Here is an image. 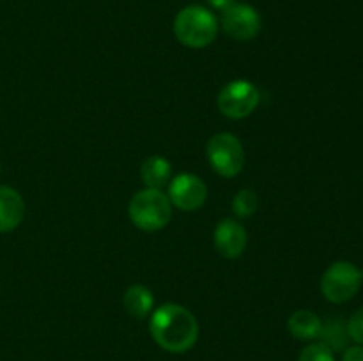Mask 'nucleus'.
<instances>
[{
    "label": "nucleus",
    "mask_w": 363,
    "mask_h": 361,
    "mask_svg": "<svg viewBox=\"0 0 363 361\" xmlns=\"http://www.w3.org/2000/svg\"><path fill=\"white\" fill-rule=\"evenodd\" d=\"M149 331L163 350L183 354L197 343L199 322L188 308L177 303H165L151 314Z\"/></svg>",
    "instance_id": "f257e3e1"
},
{
    "label": "nucleus",
    "mask_w": 363,
    "mask_h": 361,
    "mask_svg": "<svg viewBox=\"0 0 363 361\" xmlns=\"http://www.w3.org/2000/svg\"><path fill=\"white\" fill-rule=\"evenodd\" d=\"M174 34L188 48H206L218 34V20L202 6H188L174 20Z\"/></svg>",
    "instance_id": "f03ea898"
},
{
    "label": "nucleus",
    "mask_w": 363,
    "mask_h": 361,
    "mask_svg": "<svg viewBox=\"0 0 363 361\" xmlns=\"http://www.w3.org/2000/svg\"><path fill=\"white\" fill-rule=\"evenodd\" d=\"M130 219L144 232H156L169 225L172 218V204L163 190L144 188L130 200Z\"/></svg>",
    "instance_id": "7ed1b4c3"
},
{
    "label": "nucleus",
    "mask_w": 363,
    "mask_h": 361,
    "mask_svg": "<svg viewBox=\"0 0 363 361\" xmlns=\"http://www.w3.org/2000/svg\"><path fill=\"white\" fill-rule=\"evenodd\" d=\"M206 156H208V161L213 170L227 179L236 177L245 166L243 144L236 134L227 133V131L216 133L215 137L209 138Z\"/></svg>",
    "instance_id": "20e7f679"
},
{
    "label": "nucleus",
    "mask_w": 363,
    "mask_h": 361,
    "mask_svg": "<svg viewBox=\"0 0 363 361\" xmlns=\"http://www.w3.org/2000/svg\"><path fill=\"white\" fill-rule=\"evenodd\" d=\"M362 271L346 260L335 262L325 271L321 278V290L332 303H346L360 290Z\"/></svg>",
    "instance_id": "39448f33"
},
{
    "label": "nucleus",
    "mask_w": 363,
    "mask_h": 361,
    "mask_svg": "<svg viewBox=\"0 0 363 361\" xmlns=\"http://www.w3.org/2000/svg\"><path fill=\"white\" fill-rule=\"evenodd\" d=\"M261 101V92L252 81L233 80L220 91L218 110L229 119H245L255 112Z\"/></svg>",
    "instance_id": "423d86ee"
},
{
    "label": "nucleus",
    "mask_w": 363,
    "mask_h": 361,
    "mask_svg": "<svg viewBox=\"0 0 363 361\" xmlns=\"http://www.w3.org/2000/svg\"><path fill=\"white\" fill-rule=\"evenodd\" d=\"M169 197L170 204L181 211H197L206 204L208 198V186L204 180L195 173H179L169 183Z\"/></svg>",
    "instance_id": "0eeeda50"
},
{
    "label": "nucleus",
    "mask_w": 363,
    "mask_h": 361,
    "mask_svg": "<svg viewBox=\"0 0 363 361\" xmlns=\"http://www.w3.org/2000/svg\"><path fill=\"white\" fill-rule=\"evenodd\" d=\"M223 32L236 41H248L261 32V16L248 4H233L222 11Z\"/></svg>",
    "instance_id": "6e6552de"
},
{
    "label": "nucleus",
    "mask_w": 363,
    "mask_h": 361,
    "mask_svg": "<svg viewBox=\"0 0 363 361\" xmlns=\"http://www.w3.org/2000/svg\"><path fill=\"white\" fill-rule=\"evenodd\" d=\"M247 230L236 219L225 218L218 222L215 229V248L222 257L238 258L247 248Z\"/></svg>",
    "instance_id": "1a4fd4ad"
},
{
    "label": "nucleus",
    "mask_w": 363,
    "mask_h": 361,
    "mask_svg": "<svg viewBox=\"0 0 363 361\" xmlns=\"http://www.w3.org/2000/svg\"><path fill=\"white\" fill-rule=\"evenodd\" d=\"M25 218V202L16 190L0 186V232H11Z\"/></svg>",
    "instance_id": "9d476101"
},
{
    "label": "nucleus",
    "mask_w": 363,
    "mask_h": 361,
    "mask_svg": "<svg viewBox=\"0 0 363 361\" xmlns=\"http://www.w3.org/2000/svg\"><path fill=\"white\" fill-rule=\"evenodd\" d=\"M142 183L145 188H152V190H163L169 186L170 179H172V165L163 156H149L140 168Z\"/></svg>",
    "instance_id": "9b49d317"
},
{
    "label": "nucleus",
    "mask_w": 363,
    "mask_h": 361,
    "mask_svg": "<svg viewBox=\"0 0 363 361\" xmlns=\"http://www.w3.org/2000/svg\"><path fill=\"white\" fill-rule=\"evenodd\" d=\"M323 321L311 310H296L287 321V329L298 340H315L321 333Z\"/></svg>",
    "instance_id": "f8f14e48"
},
{
    "label": "nucleus",
    "mask_w": 363,
    "mask_h": 361,
    "mask_svg": "<svg viewBox=\"0 0 363 361\" xmlns=\"http://www.w3.org/2000/svg\"><path fill=\"white\" fill-rule=\"evenodd\" d=\"M123 304L128 314L135 319H145L152 314L155 308V297L152 292L144 285H131L124 292Z\"/></svg>",
    "instance_id": "ddd939ff"
},
{
    "label": "nucleus",
    "mask_w": 363,
    "mask_h": 361,
    "mask_svg": "<svg viewBox=\"0 0 363 361\" xmlns=\"http://www.w3.org/2000/svg\"><path fill=\"white\" fill-rule=\"evenodd\" d=\"M321 343H325L330 350H346L350 343V333H347V324L342 319L332 317L323 322L321 333H319Z\"/></svg>",
    "instance_id": "4468645a"
},
{
    "label": "nucleus",
    "mask_w": 363,
    "mask_h": 361,
    "mask_svg": "<svg viewBox=\"0 0 363 361\" xmlns=\"http://www.w3.org/2000/svg\"><path fill=\"white\" fill-rule=\"evenodd\" d=\"M257 195L252 190H241L233 198V211L238 218H250L257 211Z\"/></svg>",
    "instance_id": "2eb2a0df"
},
{
    "label": "nucleus",
    "mask_w": 363,
    "mask_h": 361,
    "mask_svg": "<svg viewBox=\"0 0 363 361\" xmlns=\"http://www.w3.org/2000/svg\"><path fill=\"white\" fill-rule=\"evenodd\" d=\"M298 361H335V356H333V350H330L325 343L315 342L301 350Z\"/></svg>",
    "instance_id": "dca6fc26"
},
{
    "label": "nucleus",
    "mask_w": 363,
    "mask_h": 361,
    "mask_svg": "<svg viewBox=\"0 0 363 361\" xmlns=\"http://www.w3.org/2000/svg\"><path fill=\"white\" fill-rule=\"evenodd\" d=\"M347 333L354 343L363 345V308L351 315V319L347 321Z\"/></svg>",
    "instance_id": "f3484780"
},
{
    "label": "nucleus",
    "mask_w": 363,
    "mask_h": 361,
    "mask_svg": "<svg viewBox=\"0 0 363 361\" xmlns=\"http://www.w3.org/2000/svg\"><path fill=\"white\" fill-rule=\"evenodd\" d=\"M342 361H363V345L347 347L342 354Z\"/></svg>",
    "instance_id": "a211bd4d"
},
{
    "label": "nucleus",
    "mask_w": 363,
    "mask_h": 361,
    "mask_svg": "<svg viewBox=\"0 0 363 361\" xmlns=\"http://www.w3.org/2000/svg\"><path fill=\"white\" fill-rule=\"evenodd\" d=\"M209 4H211L215 9L218 11H225L227 7H230L233 4H236V0H209Z\"/></svg>",
    "instance_id": "6ab92c4d"
},
{
    "label": "nucleus",
    "mask_w": 363,
    "mask_h": 361,
    "mask_svg": "<svg viewBox=\"0 0 363 361\" xmlns=\"http://www.w3.org/2000/svg\"><path fill=\"white\" fill-rule=\"evenodd\" d=\"M362 276H363V273H362Z\"/></svg>",
    "instance_id": "aec40b11"
}]
</instances>
